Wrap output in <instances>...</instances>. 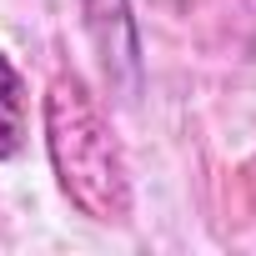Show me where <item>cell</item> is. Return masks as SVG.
<instances>
[{"instance_id": "2", "label": "cell", "mask_w": 256, "mask_h": 256, "mask_svg": "<svg viewBox=\"0 0 256 256\" xmlns=\"http://www.w3.org/2000/svg\"><path fill=\"white\" fill-rule=\"evenodd\" d=\"M26 131H30V100H26V80H20V70L10 66V56L0 50V161L20 156Z\"/></svg>"}, {"instance_id": "3", "label": "cell", "mask_w": 256, "mask_h": 256, "mask_svg": "<svg viewBox=\"0 0 256 256\" xmlns=\"http://www.w3.org/2000/svg\"><path fill=\"white\" fill-rule=\"evenodd\" d=\"M86 20H90L96 46L106 50V66L110 60L136 66V40H126V30H131V20H126V0H86Z\"/></svg>"}, {"instance_id": "1", "label": "cell", "mask_w": 256, "mask_h": 256, "mask_svg": "<svg viewBox=\"0 0 256 256\" xmlns=\"http://www.w3.org/2000/svg\"><path fill=\"white\" fill-rule=\"evenodd\" d=\"M46 151L66 201L80 216L100 226H120L131 216V171L120 141L76 70H56L46 86Z\"/></svg>"}]
</instances>
